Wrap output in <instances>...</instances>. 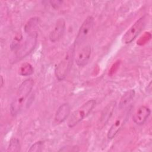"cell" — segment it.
Masks as SVG:
<instances>
[{
  "mask_svg": "<svg viewBox=\"0 0 152 152\" xmlns=\"http://www.w3.org/2000/svg\"><path fill=\"white\" fill-rule=\"evenodd\" d=\"M96 103V100L93 99L88 100L74 110L68 118L67 121L68 126L72 128L86 118L94 107Z\"/></svg>",
  "mask_w": 152,
  "mask_h": 152,
  "instance_id": "7a4b0ae2",
  "label": "cell"
},
{
  "mask_svg": "<svg viewBox=\"0 0 152 152\" xmlns=\"http://www.w3.org/2000/svg\"><path fill=\"white\" fill-rule=\"evenodd\" d=\"M94 24V19L92 16H88L81 24L76 36L74 45L75 47L82 45L90 34Z\"/></svg>",
  "mask_w": 152,
  "mask_h": 152,
  "instance_id": "8992f818",
  "label": "cell"
},
{
  "mask_svg": "<svg viewBox=\"0 0 152 152\" xmlns=\"http://www.w3.org/2000/svg\"><path fill=\"white\" fill-rule=\"evenodd\" d=\"M150 113L151 110L149 107L144 105L140 106L134 113L132 121L138 125H143L150 115Z\"/></svg>",
  "mask_w": 152,
  "mask_h": 152,
  "instance_id": "52a82bcc",
  "label": "cell"
},
{
  "mask_svg": "<svg viewBox=\"0 0 152 152\" xmlns=\"http://www.w3.org/2000/svg\"><path fill=\"white\" fill-rule=\"evenodd\" d=\"M37 33L36 32L27 34V37L25 41L15 51L16 58L20 60L30 54L34 49L37 44Z\"/></svg>",
  "mask_w": 152,
  "mask_h": 152,
  "instance_id": "277c9868",
  "label": "cell"
},
{
  "mask_svg": "<svg viewBox=\"0 0 152 152\" xmlns=\"http://www.w3.org/2000/svg\"><path fill=\"white\" fill-rule=\"evenodd\" d=\"M43 147H44V142L42 141H39L34 142L30 147V149L28 150V151H32V152L41 151H42Z\"/></svg>",
  "mask_w": 152,
  "mask_h": 152,
  "instance_id": "e0dca14e",
  "label": "cell"
},
{
  "mask_svg": "<svg viewBox=\"0 0 152 152\" xmlns=\"http://www.w3.org/2000/svg\"><path fill=\"white\" fill-rule=\"evenodd\" d=\"M4 85V78L2 77V75H1V87H2Z\"/></svg>",
  "mask_w": 152,
  "mask_h": 152,
  "instance_id": "d6986e66",
  "label": "cell"
},
{
  "mask_svg": "<svg viewBox=\"0 0 152 152\" xmlns=\"http://www.w3.org/2000/svg\"><path fill=\"white\" fill-rule=\"evenodd\" d=\"M65 30V21L64 18H59L56 21L53 30L50 31L49 38L50 42H55L62 36Z\"/></svg>",
  "mask_w": 152,
  "mask_h": 152,
  "instance_id": "30bf717a",
  "label": "cell"
},
{
  "mask_svg": "<svg viewBox=\"0 0 152 152\" xmlns=\"http://www.w3.org/2000/svg\"><path fill=\"white\" fill-rule=\"evenodd\" d=\"M127 118L128 113L126 112H125L124 114H122L118 117L115 122L111 125L107 132V137L109 139H112L116 135L126 122Z\"/></svg>",
  "mask_w": 152,
  "mask_h": 152,
  "instance_id": "9c48e42d",
  "label": "cell"
},
{
  "mask_svg": "<svg viewBox=\"0 0 152 152\" xmlns=\"http://www.w3.org/2000/svg\"><path fill=\"white\" fill-rule=\"evenodd\" d=\"M146 23V16L143 15L138 19L125 32L122 41L125 44L131 43L144 29Z\"/></svg>",
  "mask_w": 152,
  "mask_h": 152,
  "instance_id": "5b68a950",
  "label": "cell"
},
{
  "mask_svg": "<svg viewBox=\"0 0 152 152\" xmlns=\"http://www.w3.org/2000/svg\"><path fill=\"white\" fill-rule=\"evenodd\" d=\"M33 86L34 81L32 78H28L20 84L10 104V110L12 116H16L21 112Z\"/></svg>",
  "mask_w": 152,
  "mask_h": 152,
  "instance_id": "6da1fadb",
  "label": "cell"
},
{
  "mask_svg": "<svg viewBox=\"0 0 152 152\" xmlns=\"http://www.w3.org/2000/svg\"><path fill=\"white\" fill-rule=\"evenodd\" d=\"M71 112V107L68 103H65L59 106L55 115V121L58 124L64 122L69 118Z\"/></svg>",
  "mask_w": 152,
  "mask_h": 152,
  "instance_id": "8fae6325",
  "label": "cell"
},
{
  "mask_svg": "<svg viewBox=\"0 0 152 152\" xmlns=\"http://www.w3.org/2000/svg\"><path fill=\"white\" fill-rule=\"evenodd\" d=\"M39 24V20L38 18H30L24 27L25 32L27 34L36 32L35 29Z\"/></svg>",
  "mask_w": 152,
  "mask_h": 152,
  "instance_id": "5bb4252c",
  "label": "cell"
},
{
  "mask_svg": "<svg viewBox=\"0 0 152 152\" xmlns=\"http://www.w3.org/2000/svg\"><path fill=\"white\" fill-rule=\"evenodd\" d=\"M33 72V66L28 63H24L20 67L19 69V74L23 76L30 75Z\"/></svg>",
  "mask_w": 152,
  "mask_h": 152,
  "instance_id": "9a60e30c",
  "label": "cell"
},
{
  "mask_svg": "<svg viewBox=\"0 0 152 152\" xmlns=\"http://www.w3.org/2000/svg\"><path fill=\"white\" fill-rule=\"evenodd\" d=\"M75 48L73 44L68 50L63 59L55 67V74L59 81L64 80L71 68L75 57Z\"/></svg>",
  "mask_w": 152,
  "mask_h": 152,
  "instance_id": "3957f363",
  "label": "cell"
},
{
  "mask_svg": "<svg viewBox=\"0 0 152 152\" xmlns=\"http://www.w3.org/2000/svg\"><path fill=\"white\" fill-rule=\"evenodd\" d=\"M68 147H62L59 151H78L75 147H71L70 149H68Z\"/></svg>",
  "mask_w": 152,
  "mask_h": 152,
  "instance_id": "ac0fdd59",
  "label": "cell"
},
{
  "mask_svg": "<svg viewBox=\"0 0 152 152\" xmlns=\"http://www.w3.org/2000/svg\"><path fill=\"white\" fill-rule=\"evenodd\" d=\"M135 90L131 89L125 91L122 96L119 103V109H123L125 108L129 103L132 100L135 96Z\"/></svg>",
  "mask_w": 152,
  "mask_h": 152,
  "instance_id": "4fadbf2b",
  "label": "cell"
},
{
  "mask_svg": "<svg viewBox=\"0 0 152 152\" xmlns=\"http://www.w3.org/2000/svg\"><path fill=\"white\" fill-rule=\"evenodd\" d=\"M116 104L115 101H111L103 109L100 118V122L102 124L105 125L109 121L114 112Z\"/></svg>",
  "mask_w": 152,
  "mask_h": 152,
  "instance_id": "7c38bea8",
  "label": "cell"
},
{
  "mask_svg": "<svg viewBox=\"0 0 152 152\" xmlns=\"http://www.w3.org/2000/svg\"><path fill=\"white\" fill-rule=\"evenodd\" d=\"M8 151H18L20 150V144L19 140L16 138H12L8 147Z\"/></svg>",
  "mask_w": 152,
  "mask_h": 152,
  "instance_id": "2e32d148",
  "label": "cell"
},
{
  "mask_svg": "<svg viewBox=\"0 0 152 152\" xmlns=\"http://www.w3.org/2000/svg\"><path fill=\"white\" fill-rule=\"evenodd\" d=\"M91 53V48L89 45L84 46L76 54L74 59L78 66H84L88 63Z\"/></svg>",
  "mask_w": 152,
  "mask_h": 152,
  "instance_id": "ba28073f",
  "label": "cell"
}]
</instances>
